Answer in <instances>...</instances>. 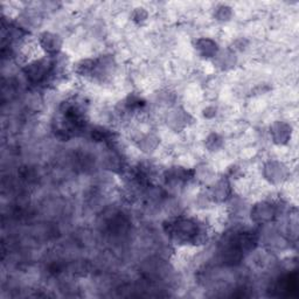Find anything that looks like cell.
Instances as JSON below:
<instances>
[{
  "label": "cell",
  "mask_w": 299,
  "mask_h": 299,
  "mask_svg": "<svg viewBox=\"0 0 299 299\" xmlns=\"http://www.w3.org/2000/svg\"><path fill=\"white\" fill-rule=\"evenodd\" d=\"M40 46H41V48H44L45 50L53 53V51H56L60 48V42L56 35L46 33L41 36V39H40Z\"/></svg>",
  "instance_id": "obj_1"
}]
</instances>
